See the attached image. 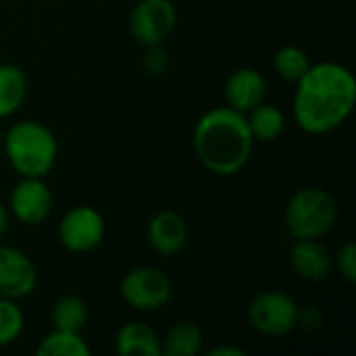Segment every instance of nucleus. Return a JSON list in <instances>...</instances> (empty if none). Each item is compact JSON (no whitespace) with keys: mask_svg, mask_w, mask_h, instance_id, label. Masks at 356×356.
<instances>
[{"mask_svg":"<svg viewBox=\"0 0 356 356\" xmlns=\"http://www.w3.org/2000/svg\"><path fill=\"white\" fill-rule=\"evenodd\" d=\"M248 321L259 334L280 338L296 327L298 307L284 292H263L250 302Z\"/></svg>","mask_w":356,"mask_h":356,"instance_id":"nucleus-7","label":"nucleus"},{"mask_svg":"<svg viewBox=\"0 0 356 356\" xmlns=\"http://www.w3.org/2000/svg\"><path fill=\"white\" fill-rule=\"evenodd\" d=\"M290 265L298 277L321 282L334 269V257L319 240H296L290 248Z\"/></svg>","mask_w":356,"mask_h":356,"instance_id":"nucleus-13","label":"nucleus"},{"mask_svg":"<svg viewBox=\"0 0 356 356\" xmlns=\"http://www.w3.org/2000/svg\"><path fill=\"white\" fill-rule=\"evenodd\" d=\"M265 92H267L265 77L257 69H250V67L236 69L225 81L227 106H232L234 111L244 113V115L263 102Z\"/></svg>","mask_w":356,"mask_h":356,"instance_id":"nucleus-12","label":"nucleus"},{"mask_svg":"<svg viewBox=\"0 0 356 356\" xmlns=\"http://www.w3.org/2000/svg\"><path fill=\"white\" fill-rule=\"evenodd\" d=\"M2 144L10 167L21 177H46L58 156L54 134L33 119L13 123L2 136Z\"/></svg>","mask_w":356,"mask_h":356,"instance_id":"nucleus-3","label":"nucleus"},{"mask_svg":"<svg viewBox=\"0 0 356 356\" xmlns=\"http://www.w3.org/2000/svg\"><path fill=\"white\" fill-rule=\"evenodd\" d=\"M246 121L254 142H273L282 136L286 127V117L275 104H257L246 113Z\"/></svg>","mask_w":356,"mask_h":356,"instance_id":"nucleus-18","label":"nucleus"},{"mask_svg":"<svg viewBox=\"0 0 356 356\" xmlns=\"http://www.w3.org/2000/svg\"><path fill=\"white\" fill-rule=\"evenodd\" d=\"M204 344L202 330L192 321H177L169 327L167 336L161 338V355L163 356H196L200 355Z\"/></svg>","mask_w":356,"mask_h":356,"instance_id":"nucleus-15","label":"nucleus"},{"mask_svg":"<svg viewBox=\"0 0 356 356\" xmlns=\"http://www.w3.org/2000/svg\"><path fill=\"white\" fill-rule=\"evenodd\" d=\"M254 138L244 113L232 106L207 111L194 127V150L215 175H236L250 161Z\"/></svg>","mask_w":356,"mask_h":356,"instance_id":"nucleus-2","label":"nucleus"},{"mask_svg":"<svg viewBox=\"0 0 356 356\" xmlns=\"http://www.w3.org/2000/svg\"><path fill=\"white\" fill-rule=\"evenodd\" d=\"M88 319H90L88 305L83 302V298L73 296V294L60 296L50 309L52 330H65V332L81 334V330L88 325Z\"/></svg>","mask_w":356,"mask_h":356,"instance_id":"nucleus-17","label":"nucleus"},{"mask_svg":"<svg viewBox=\"0 0 356 356\" xmlns=\"http://www.w3.org/2000/svg\"><path fill=\"white\" fill-rule=\"evenodd\" d=\"M38 286L33 261L15 246H0V298H27Z\"/></svg>","mask_w":356,"mask_h":356,"instance_id":"nucleus-9","label":"nucleus"},{"mask_svg":"<svg viewBox=\"0 0 356 356\" xmlns=\"http://www.w3.org/2000/svg\"><path fill=\"white\" fill-rule=\"evenodd\" d=\"M40 356H88L92 350L77 332L52 330L35 348Z\"/></svg>","mask_w":356,"mask_h":356,"instance_id":"nucleus-19","label":"nucleus"},{"mask_svg":"<svg viewBox=\"0 0 356 356\" xmlns=\"http://www.w3.org/2000/svg\"><path fill=\"white\" fill-rule=\"evenodd\" d=\"M209 356H246L242 348H232V346H217L209 350Z\"/></svg>","mask_w":356,"mask_h":356,"instance_id":"nucleus-24","label":"nucleus"},{"mask_svg":"<svg viewBox=\"0 0 356 356\" xmlns=\"http://www.w3.org/2000/svg\"><path fill=\"white\" fill-rule=\"evenodd\" d=\"M338 219V204L323 188H302L286 204L284 221L294 240H321Z\"/></svg>","mask_w":356,"mask_h":356,"instance_id":"nucleus-4","label":"nucleus"},{"mask_svg":"<svg viewBox=\"0 0 356 356\" xmlns=\"http://www.w3.org/2000/svg\"><path fill=\"white\" fill-rule=\"evenodd\" d=\"M273 67L284 81L296 83L311 67L309 54L298 46H282L273 54Z\"/></svg>","mask_w":356,"mask_h":356,"instance_id":"nucleus-20","label":"nucleus"},{"mask_svg":"<svg viewBox=\"0 0 356 356\" xmlns=\"http://www.w3.org/2000/svg\"><path fill=\"white\" fill-rule=\"evenodd\" d=\"M0 142H2V129H0Z\"/></svg>","mask_w":356,"mask_h":356,"instance_id":"nucleus-26","label":"nucleus"},{"mask_svg":"<svg viewBox=\"0 0 356 356\" xmlns=\"http://www.w3.org/2000/svg\"><path fill=\"white\" fill-rule=\"evenodd\" d=\"M106 234V223L100 211L88 204L73 207L67 211L58 223V240L60 244L75 254L92 252L100 246Z\"/></svg>","mask_w":356,"mask_h":356,"instance_id":"nucleus-6","label":"nucleus"},{"mask_svg":"<svg viewBox=\"0 0 356 356\" xmlns=\"http://www.w3.org/2000/svg\"><path fill=\"white\" fill-rule=\"evenodd\" d=\"M115 353L119 356H161V336L142 321H129L115 336Z\"/></svg>","mask_w":356,"mask_h":356,"instance_id":"nucleus-14","label":"nucleus"},{"mask_svg":"<svg viewBox=\"0 0 356 356\" xmlns=\"http://www.w3.org/2000/svg\"><path fill=\"white\" fill-rule=\"evenodd\" d=\"M177 10L171 0H140L129 17V29L138 44L161 46L175 29Z\"/></svg>","mask_w":356,"mask_h":356,"instance_id":"nucleus-8","label":"nucleus"},{"mask_svg":"<svg viewBox=\"0 0 356 356\" xmlns=\"http://www.w3.org/2000/svg\"><path fill=\"white\" fill-rule=\"evenodd\" d=\"M356 104V79L340 63L311 65L296 81L294 121L309 136H325L338 129Z\"/></svg>","mask_w":356,"mask_h":356,"instance_id":"nucleus-1","label":"nucleus"},{"mask_svg":"<svg viewBox=\"0 0 356 356\" xmlns=\"http://www.w3.org/2000/svg\"><path fill=\"white\" fill-rule=\"evenodd\" d=\"M27 98V77L17 65H0V119L17 113Z\"/></svg>","mask_w":356,"mask_h":356,"instance_id":"nucleus-16","label":"nucleus"},{"mask_svg":"<svg viewBox=\"0 0 356 356\" xmlns=\"http://www.w3.org/2000/svg\"><path fill=\"white\" fill-rule=\"evenodd\" d=\"M8 229V209L4 207V202H0V240Z\"/></svg>","mask_w":356,"mask_h":356,"instance_id":"nucleus-25","label":"nucleus"},{"mask_svg":"<svg viewBox=\"0 0 356 356\" xmlns=\"http://www.w3.org/2000/svg\"><path fill=\"white\" fill-rule=\"evenodd\" d=\"M25 327V317L17 300L0 298V348L13 344Z\"/></svg>","mask_w":356,"mask_h":356,"instance_id":"nucleus-21","label":"nucleus"},{"mask_svg":"<svg viewBox=\"0 0 356 356\" xmlns=\"http://www.w3.org/2000/svg\"><path fill=\"white\" fill-rule=\"evenodd\" d=\"M10 211L25 225L44 223L54 207V198L44 177H21L10 192Z\"/></svg>","mask_w":356,"mask_h":356,"instance_id":"nucleus-10","label":"nucleus"},{"mask_svg":"<svg viewBox=\"0 0 356 356\" xmlns=\"http://www.w3.org/2000/svg\"><path fill=\"white\" fill-rule=\"evenodd\" d=\"M144 67L150 75H163L169 67V56L161 46H148L146 58H144Z\"/></svg>","mask_w":356,"mask_h":356,"instance_id":"nucleus-23","label":"nucleus"},{"mask_svg":"<svg viewBox=\"0 0 356 356\" xmlns=\"http://www.w3.org/2000/svg\"><path fill=\"white\" fill-rule=\"evenodd\" d=\"M334 265L338 267L340 275L348 282L355 284L356 282V246L355 242H346L338 254L334 257Z\"/></svg>","mask_w":356,"mask_h":356,"instance_id":"nucleus-22","label":"nucleus"},{"mask_svg":"<svg viewBox=\"0 0 356 356\" xmlns=\"http://www.w3.org/2000/svg\"><path fill=\"white\" fill-rule=\"evenodd\" d=\"M173 284L169 275L156 267H136L121 280V298L140 313H154L169 305Z\"/></svg>","mask_w":356,"mask_h":356,"instance_id":"nucleus-5","label":"nucleus"},{"mask_svg":"<svg viewBox=\"0 0 356 356\" xmlns=\"http://www.w3.org/2000/svg\"><path fill=\"white\" fill-rule=\"evenodd\" d=\"M146 238L154 252L163 257H173L186 248L190 240V227L179 213L161 211L150 219Z\"/></svg>","mask_w":356,"mask_h":356,"instance_id":"nucleus-11","label":"nucleus"}]
</instances>
